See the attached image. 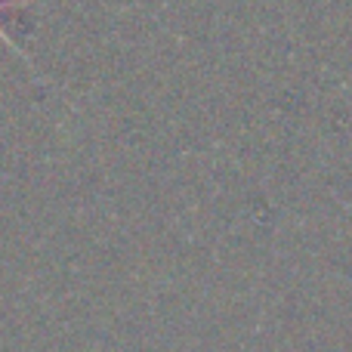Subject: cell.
I'll use <instances>...</instances> for the list:
<instances>
[{
  "label": "cell",
  "instance_id": "obj_1",
  "mask_svg": "<svg viewBox=\"0 0 352 352\" xmlns=\"http://www.w3.org/2000/svg\"><path fill=\"white\" fill-rule=\"evenodd\" d=\"M25 3H28V0H0V12H6V10H19V6H25ZM0 41H3L6 47L12 50V53H19L25 62H28V56H25L22 50H19V43H12V37H6V31H3V28H0ZM28 65H31V62H28Z\"/></svg>",
  "mask_w": 352,
  "mask_h": 352
}]
</instances>
